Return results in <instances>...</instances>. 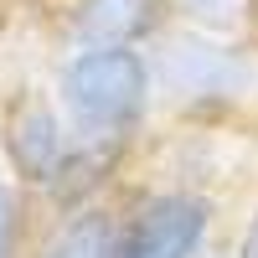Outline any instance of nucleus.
Wrapping results in <instances>:
<instances>
[{
  "label": "nucleus",
  "instance_id": "nucleus-1",
  "mask_svg": "<svg viewBox=\"0 0 258 258\" xmlns=\"http://www.w3.org/2000/svg\"><path fill=\"white\" fill-rule=\"evenodd\" d=\"M160 124L258 135V41L170 21L150 47Z\"/></svg>",
  "mask_w": 258,
  "mask_h": 258
},
{
  "label": "nucleus",
  "instance_id": "nucleus-2",
  "mask_svg": "<svg viewBox=\"0 0 258 258\" xmlns=\"http://www.w3.org/2000/svg\"><path fill=\"white\" fill-rule=\"evenodd\" d=\"M52 98L83 145L145 150L160 129V88L150 47H83L57 52Z\"/></svg>",
  "mask_w": 258,
  "mask_h": 258
},
{
  "label": "nucleus",
  "instance_id": "nucleus-3",
  "mask_svg": "<svg viewBox=\"0 0 258 258\" xmlns=\"http://www.w3.org/2000/svg\"><path fill=\"white\" fill-rule=\"evenodd\" d=\"M227 197L135 176L119 197L103 258H202L217 248Z\"/></svg>",
  "mask_w": 258,
  "mask_h": 258
},
{
  "label": "nucleus",
  "instance_id": "nucleus-4",
  "mask_svg": "<svg viewBox=\"0 0 258 258\" xmlns=\"http://www.w3.org/2000/svg\"><path fill=\"white\" fill-rule=\"evenodd\" d=\"M68 155H73V129L52 98V83H16L0 98V160H6V176L41 202L62 181Z\"/></svg>",
  "mask_w": 258,
  "mask_h": 258
},
{
  "label": "nucleus",
  "instance_id": "nucleus-5",
  "mask_svg": "<svg viewBox=\"0 0 258 258\" xmlns=\"http://www.w3.org/2000/svg\"><path fill=\"white\" fill-rule=\"evenodd\" d=\"M170 0H52V41L57 52L83 47H155L170 26Z\"/></svg>",
  "mask_w": 258,
  "mask_h": 258
},
{
  "label": "nucleus",
  "instance_id": "nucleus-6",
  "mask_svg": "<svg viewBox=\"0 0 258 258\" xmlns=\"http://www.w3.org/2000/svg\"><path fill=\"white\" fill-rule=\"evenodd\" d=\"M114 202H93V207H73V212H52L36 227L31 253L26 258H103L109 253V232H114Z\"/></svg>",
  "mask_w": 258,
  "mask_h": 258
},
{
  "label": "nucleus",
  "instance_id": "nucleus-7",
  "mask_svg": "<svg viewBox=\"0 0 258 258\" xmlns=\"http://www.w3.org/2000/svg\"><path fill=\"white\" fill-rule=\"evenodd\" d=\"M170 16L202 31L258 41V0H170Z\"/></svg>",
  "mask_w": 258,
  "mask_h": 258
},
{
  "label": "nucleus",
  "instance_id": "nucleus-8",
  "mask_svg": "<svg viewBox=\"0 0 258 258\" xmlns=\"http://www.w3.org/2000/svg\"><path fill=\"white\" fill-rule=\"evenodd\" d=\"M36 238V197L0 170V258H26Z\"/></svg>",
  "mask_w": 258,
  "mask_h": 258
},
{
  "label": "nucleus",
  "instance_id": "nucleus-9",
  "mask_svg": "<svg viewBox=\"0 0 258 258\" xmlns=\"http://www.w3.org/2000/svg\"><path fill=\"white\" fill-rule=\"evenodd\" d=\"M232 258H258V191H253V202H248V212L238 217V227H232Z\"/></svg>",
  "mask_w": 258,
  "mask_h": 258
},
{
  "label": "nucleus",
  "instance_id": "nucleus-10",
  "mask_svg": "<svg viewBox=\"0 0 258 258\" xmlns=\"http://www.w3.org/2000/svg\"><path fill=\"white\" fill-rule=\"evenodd\" d=\"M202 258H232V248H212V253H202Z\"/></svg>",
  "mask_w": 258,
  "mask_h": 258
}]
</instances>
